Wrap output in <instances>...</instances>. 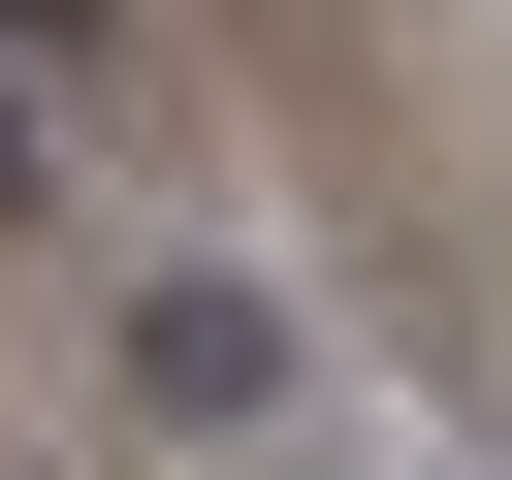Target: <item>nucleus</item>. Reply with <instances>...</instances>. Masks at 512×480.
I'll return each instance as SVG.
<instances>
[{
	"label": "nucleus",
	"instance_id": "obj_3",
	"mask_svg": "<svg viewBox=\"0 0 512 480\" xmlns=\"http://www.w3.org/2000/svg\"><path fill=\"white\" fill-rule=\"evenodd\" d=\"M32 192H64V128H32V96H0V224H32Z\"/></svg>",
	"mask_w": 512,
	"mask_h": 480
},
{
	"label": "nucleus",
	"instance_id": "obj_1",
	"mask_svg": "<svg viewBox=\"0 0 512 480\" xmlns=\"http://www.w3.org/2000/svg\"><path fill=\"white\" fill-rule=\"evenodd\" d=\"M288 352H320V320H288L256 256H160V288H128V416H288Z\"/></svg>",
	"mask_w": 512,
	"mask_h": 480
},
{
	"label": "nucleus",
	"instance_id": "obj_2",
	"mask_svg": "<svg viewBox=\"0 0 512 480\" xmlns=\"http://www.w3.org/2000/svg\"><path fill=\"white\" fill-rule=\"evenodd\" d=\"M96 32H128V0H0V64H96Z\"/></svg>",
	"mask_w": 512,
	"mask_h": 480
}]
</instances>
